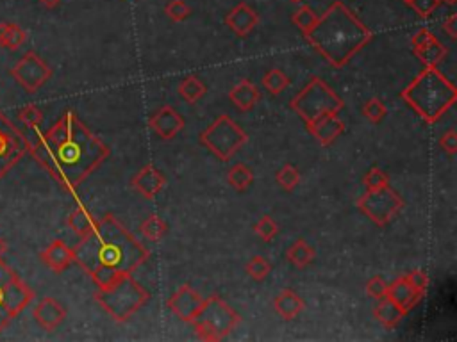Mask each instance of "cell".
<instances>
[{"label": "cell", "instance_id": "6da1fadb", "mask_svg": "<svg viewBox=\"0 0 457 342\" xmlns=\"http://www.w3.org/2000/svg\"><path fill=\"white\" fill-rule=\"evenodd\" d=\"M29 139V154L65 191L75 195L82 182L102 166L111 150L98 136L82 124L74 111Z\"/></svg>", "mask_w": 457, "mask_h": 342}, {"label": "cell", "instance_id": "7a4b0ae2", "mask_svg": "<svg viewBox=\"0 0 457 342\" xmlns=\"http://www.w3.org/2000/svg\"><path fill=\"white\" fill-rule=\"evenodd\" d=\"M148 257L150 251L112 214L98 219L97 227L74 248V262L89 275L97 289L132 275Z\"/></svg>", "mask_w": 457, "mask_h": 342}, {"label": "cell", "instance_id": "3957f363", "mask_svg": "<svg viewBox=\"0 0 457 342\" xmlns=\"http://www.w3.org/2000/svg\"><path fill=\"white\" fill-rule=\"evenodd\" d=\"M304 38L329 65L343 68L372 41L373 32L343 2H334Z\"/></svg>", "mask_w": 457, "mask_h": 342}, {"label": "cell", "instance_id": "277c9868", "mask_svg": "<svg viewBox=\"0 0 457 342\" xmlns=\"http://www.w3.org/2000/svg\"><path fill=\"white\" fill-rule=\"evenodd\" d=\"M402 100L409 105L425 124H438L442 116L456 104L457 89L438 66H425L400 93Z\"/></svg>", "mask_w": 457, "mask_h": 342}, {"label": "cell", "instance_id": "5b68a950", "mask_svg": "<svg viewBox=\"0 0 457 342\" xmlns=\"http://www.w3.org/2000/svg\"><path fill=\"white\" fill-rule=\"evenodd\" d=\"M150 300V292L132 278V275L95 291V301L117 323H125Z\"/></svg>", "mask_w": 457, "mask_h": 342}, {"label": "cell", "instance_id": "8992f818", "mask_svg": "<svg viewBox=\"0 0 457 342\" xmlns=\"http://www.w3.org/2000/svg\"><path fill=\"white\" fill-rule=\"evenodd\" d=\"M290 107L300 116L304 124L309 125L323 114H340L345 107V102L341 100V96L326 81L311 77L302 91L297 93V96L290 102Z\"/></svg>", "mask_w": 457, "mask_h": 342}, {"label": "cell", "instance_id": "52a82bcc", "mask_svg": "<svg viewBox=\"0 0 457 342\" xmlns=\"http://www.w3.org/2000/svg\"><path fill=\"white\" fill-rule=\"evenodd\" d=\"M241 323V315L220 296H210L195 314L190 324L202 341H221Z\"/></svg>", "mask_w": 457, "mask_h": 342}, {"label": "cell", "instance_id": "ba28073f", "mask_svg": "<svg viewBox=\"0 0 457 342\" xmlns=\"http://www.w3.org/2000/svg\"><path fill=\"white\" fill-rule=\"evenodd\" d=\"M34 300V291L0 257V334Z\"/></svg>", "mask_w": 457, "mask_h": 342}, {"label": "cell", "instance_id": "9c48e42d", "mask_svg": "<svg viewBox=\"0 0 457 342\" xmlns=\"http://www.w3.org/2000/svg\"><path fill=\"white\" fill-rule=\"evenodd\" d=\"M200 145H204L211 154L220 161H228L243 148L248 141V136L233 118L221 114L214 119L213 124L198 136Z\"/></svg>", "mask_w": 457, "mask_h": 342}, {"label": "cell", "instance_id": "30bf717a", "mask_svg": "<svg viewBox=\"0 0 457 342\" xmlns=\"http://www.w3.org/2000/svg\"><path fill=\"white\" fill-rule=\"evenodd\" d=\"M356 205L372 223L377 227H386L402 212L406 202L387 184L379 189H366Z\"/></svg>", "mask_w": 457, "mask_h": 342}, {"label": "cell", "instance_id": "8fae6325", "mask_svg": "<svg viewBox=\"0 0 457 342\" xmlns=\"http://www.w3.org/2000/svg\"><path fill=\"white\" fill-rule=\"evenodd\" d=\"M25 154H29L27 138L13 125L8 116L0 112V178H4Z\"/></svg>", "mask_w": 457, "mask_h": 342}, {"label": "cell", "instance_id": "7c38bea8", "mask_svg": "<svg viewBox=\"0 0 457 342\" xmlns=\"http://www.w3.org/2000/svg\"><path fill=\"white\" fill-rule=\"evenodd\" d=\"M11 75L27 93H36L52 77V68L36 52L29 51L11 68Z\"/></svg>", "mask_w": 457, "mask_h": 342}, {"label": "cell", "instance_id": "4fadbf2b", "mask_svg": "<svg viewBox=\"0 0 457 342\" xmlns=\"http://www.w3.org/2000/svg\"><path fill=\"white\" fill-rule=\"evenodd\" d=\"M148 127H150V131L157 138L170 141V139H174L175 136H179L184 131L186 121H184V118H182V114L177 109L172 107V105H163V107L150 116Z\"/></svg>", "mask_w": 457, "mask_h": 342}, {"label": "cell", "instance_id": "5bb4252c", "mask_svg": "<svg viewBox=\"0 0 457 342\" xmlns=\"http://www.w3.org/2000/svg\"><path fill=\"white\" fill-rule=\"evenodd\" d=\"M204 303V298L195 291L191 285H182L179 287V291L175 294H172L170 300L167 301L168 310L174 312L179 320L184 323H191V320L195 317V314L198 312V308Z\"/></svg>", "mask_w": 457, "mask_h": 342}, {"label": "cell", "instance_id": "9a60e30c", "mask_svg": "<svg viewBox=\"0 0 457 342\" xmlns=\"http://www.w3.org/2000/svg\"><path fill=\"white\" fill-rule=\"evenodd\" d=\"M165 185H167V177L154 164L141 168L131 180V188L147 200H154L163 191Z\"/></svg>", "mask_w": 457, "mask_h": 342}, {"label": "cell", "instance_id": "2e32d148", "mask_svg": "<svg viewBox=\"0 0 457 342\" xmlns=\"http://www.w3.org/2000/svg\"><path fill=\"white\" fill-rule=\"evenodd\" d=\"M259 23V15L254 11V8L247 2H240L234 6L225 16V25H227L238 38H247Z\"/></svg>", "mask_w": 457, "mask_h": 342}, {"label": "cell", "instance_id": "e0dca14e", "mask_svg": "<svg viewBox=\"0 0 457 342\" xmlns=\"http://www.w3.org/2000/svg\"><path fill=\"white\" fill-rule=\"evenodd\" d=\"M314 139L322 146H329L345 132V124L337 114H323L307 125Z\"/></svg>", "mask_w": 457, "mask_h": 342}, {"label": "cell", "instance_id": "ac0fdd59", "mask_svg": "<svg viewBox=\"0 0 457 342\" xmlns=\"http://www.w3.org/2000/svg\"><path fill=\"white\" fill-rule=\"evenodd\" d=\"M404 314H409L416 305L420 303V300L423 298L422 292L416 291L413 285L409 284V280L404 277H399L393 280V284H387V294H386Z\"/></svg>", "mask_w": 457, "mask_h": 342}, {"label": "cell", "instance_id": "d6986e66", "mask_svg": "<svg viewBox=\"0 0 457 342\" xmlns=\"http://www.w3.org/2000/svg\"><path fill=\"white\" fill-rule=\"evenodd\" d=\"M34 321L47 331H54L66 320V308L56 298H43L32 310Z\"/></svg>", "mask_w": 457, "mask_h": 342}, {"label": "cell", "instance_id": "ffe728a7", "mask_svg": "<svg viewBox=\"0 0 457 342\" xmlns=\"http://www.w3.org/2000/svg\"><path fill=\"white\" fill-rule=\"evenodd\" d=\"M39 258L49 270L59 275L68 270L74 262V248L68 246L63 239H56L39 254Z\"/></svg>", "mask_w": 457, "mask_h": 342}, {"label": "cell", "instance_id": "44dd1931", "mask_svg": "<svg viewBox=\"0 0 457 342\" xmlns=\"http://www.w3.org/2000/svg\"><path fill=\"white\" fill-rule=\"evenodd\" d=\"M228 100L233 102L240 111L247 112L256 107L257 102L261 100V93L250 79H243V81L238 82V84L231 89Z\"/></svg>", "mask_w": 457, "mask_h": 342}, {"label": "cell", "instance_id": "7402d4cb", "mask_svg": "<svg viewBox=\"0 0 457 342\" xmlns=\"http://www.w3.org/2000/svg\"><path fill=\"white\" fill-rule=\"evenodd\" d=\"M304 300L293 289H283L273 300V308L284 321H293L304 310Z\"/></svg>", "mask_w": 457, "mask_h": 342}, {"label": "cell", "instance_id": "603a6c76", "mask_svg": "<svg viewBox=\"0 0 457 342\" xmlns=\"http://www.w3.org/2000/svg\"><path fill=\"white\" fill-rule=\"evenodd\" d=\"M97 221L98 219L94 218V214H91L84 205H77V207L70 212V216H68L66 225H68V227L74 230V234L79 235V239H81L86 237L89 232L97 227Z\"/></svg>", "mask_w": 457, "mask_h": 342}, {"label": "cell", "instance_id": "cb8c5ba5", "mask_svg": "<svg viewBox=\"0 0 457 342\" xmlns=\"http://www.w3.org/2000/svg\"><path fill=\"white\" fill-rule=\"evenodd\" d=\"M373 315H375V320L379 321L382 327L397 328L400 324V321H402L407 314H404V312L400 310V308L397 307L390 298L384 296L380 298L377 307L373 308Z\"/></svg>", "mask_w": 457, "mask_h": 342}, {"label": "cell", "instance_id": "d4e9b609", "mask_svg": "<svg viewBox=\"0 0 457 342\" xmlns=\"http://www.w3.org/2000/svg\"><path fill=\"white\" fill-rule=\"evenodd\" d=\"M286 258L299 270H304L316 258V250L311 246L306 239H299L295 241L290 248L286 250Z\"/></svg>", "mask_w": 457, "mask_h": 342}, {"label": "cell", "instance_id": "484cf974", "mask_svg": "<svg viewBox=\"0 0 457 342\" xmlns=\"http://www.w3.org/2000/svg\"><path fill=\"white\" fill-rule=\"evenodd\" d=\"M25 39H27V32L20 27L18 23L0 22V46L2 48L15 52L24 45Z\"/></svg>", "mask_w": 457, "mask_h": 342}, {"label": "cell", "instance_id": "4316f807", "mask_svg": "<svg viewBox=\"0 0 457 342\" xmlns=\"http://www.w3.org/2000/svg\"><path fill=\"white\" fill-rule=\"evenodd\" d=\"M413 52H415L416 58L425 66H438L439 63L446 58V54H449L446 46L443 45L436 36H434L429 43H425V45L420 46V48H415Z\"/></svg>", "mask_w": 457, "mask_h": 342}, {"label": "cell", "instance_id": "83f0119b", "mask_svg": "<svg viewBox=\"0 0 457 342\" xmlns=\"http://www.w3.org/2000/svg\"><path fill=\"white\" fill-rule=\"evenodd\" d=\"M207 88L197 75H188L184 81L179 84V96L188 104H197L200 98H204Z\"/></svg>", "mask_w": 457, "mask_h": 342}, {"label": "cell", "instance_id": "f1b7e54d", "mask_svg": "<svg viewBox=\"0 0 457 342\" xmlns=\"http://www.w3.org/2000/svg\"><path fill=\"white\" fill-rule=\"evenodd\" d=\"M227 182L231 188L241 192L254 184V171L243 162H238L227 171Z\"/></svg>", "mask_w": 457, "mask_h": 342}, {"label": "cell", "instance_id": "f546056e", "mask_svg": "<svg viewBox=\"0 0 457 342\" xmlns=\"http://www.w3.org/2000/svg\"><path fill=\"white\" fill-rule=\"evenodd\" d=\"M261 84H263V88L266 89L270 95L277 96V95H281L284 89L290 88L291 79L288 77L286 73H284L281 68H271L263 75V81H261Z\"/></svg>", "mask_w": 457, "mask_h": 342}, {"label": "cell", "instance_id": "4dcf8cb0", "mask_svg": "<svg viewBox=\"0 0 457 342\" xmlns=\"http://www.w3.org/2000/svg\"><path fill=\"white\" fill-rule=\"evenodd\" d=\"M141 234H143L145 239H148L150 242H157L167 235L168 225L161 216L150 214L140 227Z\"/></svg>", "mask_w": 457, "mask_h": 342}, {"label": "cell", "instance_id": "1f68e13d", "mask_svg": "<svg viewBox=\"0 0 457 342\" xmlns=\"http://www.w3.org/2000/svg\"><path fill=\"white\" fill-rule=\"evenodd\" d=\"M245 271L254 282H264L268 275L271 273V264L263 257V255H256L245 265Z\"/></svg>", "mask_w": 457, "mask_h": 342}, {"label": "cell", "instance_id": "d6a6232c", "mask_svg": "<svg viewBox=\"0 0 457 342\" xmlns=\"http://www.w3.org/2000/svg\"><path fill=\"white\" fill-rule=\"evenodd\" d=\"M276 180H277V184L284 189V191H293V189L300 184L299 168L293 164H290V162H286V164H284L283 168L277 171Z\"/></svg>", "mask_w": 457, "mask_h": 342}, {"label": "cell", "instance_id": "836d02e7", "mask_svg": "<svg viewBox=\"0 0 457 342\" xmlns=\"http://www.w3.org/2000/svg\"><path fill=\"white\" fill-rule=\"evenodd\" d=\"M291 20H293L295 25L300 29V32L306 34V32H309L311 29L316 25L318 15L314 13L313 8H309V6H300V8L293 13Z\"/></svg>", "mask_w": 457, "mask_h": 342}, {"label": "cell", "instance_id": "e575fe53", "mask_svg": "<svg viewBox=\"0 0 457 342\" xmlns=\"http://www.w3.org/2000/svg\"><path fill=\"white\" fill-rule=\"evenodd\" d=\"M363 116L368 119L370 124L379 125L380 121H382V119L387 116V109L380 98H375V96H373V98H370V100L364 102Z\"/></svg>", "mask_w": 457, "mask_h": 342}, {"label": "cell", "instance_id": "d590c367", "mask_svg": "<svg viewBox=\"0 0 457 342\" xmlns=\"http://www.w3.org/2000/svg\"><path fill=\"white\" fill-rule=\"evenodd\" d=\"M165 15L175 23H181L184 20H188V16L191 15L190 6L184 2V0H168L167 6H165Z\"/></svg>", "mask_w": 457, "mask_h": 342}, {"label": "cell", "instance_id": "8d00e7d4", "mask_svg": "<svg viewBox=\"0 0 457 342\" xmlns=\"http://www.w3.org/2000/svg\"><path fill=\"white\" fill-rule=\"evenodd\" d=\"M18 121L22 125H24V127L34 131V129H38L39 125H41L43 112L39 111V109L36 107V105L29 104V105H25L24 109H20V111H18Z\"/></svg>", "mask_w": 457, "mask_h": 342}, {"label": "cell", "instance_id": "74e56055", "mask_svg": "<svg viewBox=\"0 0 457 342\" xmlns=\"http://www.w3.org/2000/svg\"><path fill=\"white\" fill-rule=\"evenodd\" d=\"M254 230H256V234L264 242H270L271 239H276L277 234H279V225H277V221L271 216H263L256 223Z\"/></svg>", "mask_w": 457, "mask_h": 342}, {"label": "cell", "instance_id": "f35d334b", "mask_svg": "<svg viewBox=\"0 0 457 342\" xmlns=\"http://www.w3.org/2000/svg\"><path fill=\"white\" fill-rule=\"evenodd\" d=\"M363 184H364V188H366V189L384 188V185L390 184V175H387L386 171H384V169L373 166V168H370L368 171L364 173Z\"/></svg>", "mask_w": 457, "mask_h": 342}, {"label": "cell", "instance_id": "ab89813d", "mask_svg": "<svg viewBox=\"0 0 457 342\" xmlns=\"http://www.w3.org/2000/svg\"><path fill=\"white\" fill-rule=\"evenodd\" d=\"M366 294L370 298H373V300H380V298H384L387 294V282L380 275H375L366 284Z\"/></svg>", "mask_w": 457, "mask_h": 342}, {"label": "cell", "instance_id": "60d3db41", "mask_svg": "<svg viewBox=\"0 0 457 342\" xmlns=\"http://www.w3.org/2000/svg\"><path fill=\"white\" fill-rule=\"evenodd\" d=\"M439 4H442L439 0H411L409 2V6L415 9L420 18H429L439 8Z\"/></svg>", "mask_w": 457, "mask_h": 342}, {"label": "cell", "instance_id": "b9f144b4", "mask_svg": "<svg viewBox=\"0 0 457 342\" xmlns=\"http://www.w3.org/2000/svg\"><path fill=\"white\" fill-rule=\"evenodd\" d=\"M406 278L409 280V284L413 285V287H415L416 291L422 292V294H425L427 287H429V277H427V275L423 273V271H420V270L411 271V273L406 275Z\"/></svg>", "mask_w": 457, "mask_h": 342}, {"label": "cell", "instance_id": "7bdbcfd3", "mask_svg": "<svg viewBox=\"0 0 457 342\" xmlns=\"http://www.w3.org/2000/svg\"><path fill=\"white\" fill-rule=\"evenodd\" d=\"M439 148H442L443 152H446V154L450 155V157H453V155L457 154V134L456 131H449L445 132V134L439 138Z\"/></svg>", "mask_w": 457, "mask_h": 342}, {"label": "cell", "instance_id": "ee69618b", "mask_svg": "<svg viewBox=\"0 0 457 342\" xmlns=\"http://www.w3.org/2000/svg\"><path fill=\"white\" fill-rule=\"evenodd\" d=\"M432 38H434V34L429 31V29H420V31L413 36V39H411V43H413V51H415V48H420V46H423L425 43H429Z\"/></svg>", "mask_w": 457, "mask_h": 342}, {"label": "cell", "instance_id": "f6af8a7d", "mask_svg": "<svg viewBox=\"0 0 457 342\" xmlns=\"http://www.w3.org/2000/svg\"><path fill=\"white\" fill-rule=\"evenodd\" d=\"M457 15H450L449 18L445 20V22H443V31L446 32V34L450 36V38L452 39H456L457 38Z\"/></svg>", "mask_w": 457, "mask_h": 342}, {"label": "cell", "instance_id": "bcb514c9", "mask_svg": "<svg viewBox=\"0 0 457 342\" xmlns=\"http://www.w3.org/2000/svg\"><path fill=\"white\" fill-rule=\"evenodd\" d=\"M39 4L43 6L45 9H56L59 4H61L63 0H38Z\"/></svg>", "mask_w": 457, "mask_h": 342}, {"label": "cell", "instance_id": "7dc6e473", "mask_svg": "<svg viewBox=\"0 0 457 342\" xmlns=\"http://www.w3.org/2000/svg\"><path fill=\"white\" fill-rule=\"evenodd\" d=\"M6 251H8V242H6L4 239L0 237V257H4Z\"/></svg>", "mask_w": 457, "mask_h": 342}, {"label": "cell", "instance_id": "c3c4849f", "mask_svg": "<svg viewBox=\"0 0 457 342\" xmlns=\"http://www.w3.org/2000/svg\"><path fill=\"white\" fill-rule=\"evenodd\" d=\"M439 2H445V4H449V6H453L457 2V0H439Z\"/></svg>", "mask_w": 457, "mask_h": 342}, {"label": "cell", "instance_id": "681fc988", "mask_svg": "<svg viewBox=\"0 0 457 342\" xmlns=\"http://www.w3.org/2000/svg\"><path fill=\"white\" fill-rule=\"evenodd\" d=\"M290 2H293V4H300V2H304V0H290Z\"/></svg>", "mask_w": 457, "mask_h": 342}, {"label": "cell", "instance_id": "f907efd6", "mask_svg": "<svg viewBox=\"0 0 457 342\" xmlns=\"http://www.w3.org/2000/svg\"><path fill=\"white\" fill-rule=\"evenodd\" d=\"M402 2H406V4H407V6H409V2H411V0H402Z\"/></svg>", "mask_w": 457, "mask_h": 342}]
</instances>
